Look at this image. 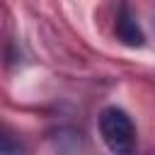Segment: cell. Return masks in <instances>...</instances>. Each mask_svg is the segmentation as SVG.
I'll use <instances>...</instances> for the list:
<instances>
[{
	"instance_id": "2",
	"label": "cell",
	"mask_w": 155,
	"mask_h": 155,
	"mask_svg": "<svg viewBox=\"0 0 155 155\" xmlns=\"http://www.w3.org/2000/svg\"><path fill=\"white\" fill-rule=\"evenodd\" d=\"M116 36L128 46H143L145 44V34H143V29L138 27L136 17L131 15V10L126 5L116 15Z\"/></svg>"
},
{
	"instance_id": "1",
	"label": "cell",
	"mask_w": 155,
	"mask_h": 155,
	"mask_svg": "<svg viewBox=\"0 0 155 155\" xmlns=\"http://www.w3.org/2000/svg\"><path fill=\"white\" fill-rule=\"evenodd\" d=\"M99 136L114 155H133L138 145L131 116L119 107H107L99 114Z\"/></svg>"
},
{
	"instance_id": "3",
	"label": "cell",
	"mask_w": 155,
	"mask_h": 155,
	"mask_svg": "<svg viewBox=\"0 0 155 155\" xmlns=\"http://www.w3.org/2000/svg\"><path fill=\"white\" fill-rule=\"evenodd\" d=\"M0 155H22V145L5 126H0Z\"/></svg>"
}]
</instances>
